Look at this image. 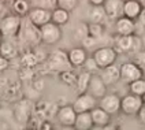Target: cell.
<instances>
[{"mask_svg": "<svg viewBox=\"0 0 145 130\" xmlns=\"http://www.w3.org/2000/svg\"><path fill=\"white\" fill-rule=\"evenodd\" d=\"M121 80L125 84H131L136 80H140L144 77V73L141 70V67L136 63V62H126L121 65Z\"/></svg>", "mask_w": 145, "mask_h": 130, "instance_id": "8992f818", "label": "cell"}, {"mask_svg": "<svg viewBox=\"0 0 145 130\" xmlns=\"http://www.w3.org/2000/svg\"><path fill=\"white\" fill-rule=\"evenodd\" d=\"M142 104H144V99L133 93H127L123 97H121V111L129 116H137Z\"/></svg>", "mask_w": 145, "mask_h": 130, "instance_id": "6da1fadb", "label": "cell"}, {"mask_svg": "<svg viewBox=\"0 0 145 130\" xmlns=\"http://www.w3.org/2000/svg\"><path fill=\"white\" fill-rule=\"evenodd\" d=\"M97 106H99V100L95 96H92L90 93H88V92L80 93L77 96V99L74 100V103H72V107H74L77 114H80V112H90Z\"/></svg>", "mask_w": 145, "mask_h": 130, "instance_id": "52a82bcc", "label": "cell"}, {"mask_svg": "<svg viewBox=\"0 0 145 130\" xmlns=\"http://www.w3.org/2000/svg\"><path fill=\"white\" fill-rule=\"evenodd\" d=\"M142 99H144V103H145V95H144V96H142Z\"/></svg>", "mask_w": 145, "mask_h": 130, "instance_id": "7bdbcfd3", "label": "cell"}, {"mask_svg": "<svg viewBox=\"0 0 145 130\" xmlns=\"http://www.w3.org/2000/svg\"><path fill=\"white\" fill-rule=\"evenodd\" d=\"M95 127L93 121H92V115L90 112H80L77 114L75 118V123L72 129H78V130H92Z\"/></svg>", "mask_w": 145, "mask_h": 130, "instance_id": "d6986e66", "label": "cell"}, {"mask_svg": "<svg viewBox=\"0 0 145 130\" xmlns=\"http://www.w3.org/2000/svg\"><path fill=\"white\" fill-rule=\"evenodd\" d=\"M122 1H127V0H122Z\"/></svg>", "mask_w": 145, "mask_h": 130, "instance_id": "f6af8a7d", "label": "cell"}, {"mask_svg": "<svg viewBox=\"0 0 145 130\" xmlns=\"http://www.w3.org/2000/svg\"><path fill=\"white\" fill-rule=\"evenodd\" d=\"M74 130H78V129H74Z\"/></svg>", "mask_w": 145, "mask_h": 130, "instance_id": "bcb514c9", "label": "cell"}, {"mask_svg": "<svg viewBox=\"0 0 145 130\" xmlns=\"http://www.w3.org/2000/svg\"><path fill=\"white\" fill-rule=\"evenodd\" d=\"M123 3L125 1L122 0H105L103 7H104L107 18L116 21L121 16H123Z\"/></svg>", "mask_w": 145, "mask_h": 130, "instance_id": "4fadbf2b", "label": "cell"}, {"mask_svg": "<svg viewBox=\"0 0 145 130\" xmlns=\"http://www.w3.org/2000/svg\"><path fill=\"white\" fill-rule=\"evenodd\" d=\"M8 66H10V60H8L7 57H4L3 55H0V73L4 71V70H7Z\"/></svg>", "mask_w": 145, "mask_h": 130, "instance_id": "e575fe53", "label": "cell"}, {"mask_svg": "<svg viewBox=\"0 0 145 130\" xmlns=\"http://www.w3.org/2000/svg\"><path fill=\"white\" fill-rule=\"evenodd\" d=\"M70 21V12L66 11L63 8L57 7L52 11V16H51V22H54L57 26H63V25H67Z\"/></svg>", "mask_w": 145, "mask_h": 130, "instance_id": "44dd1931", "label": "cell"}, {"mask_svg": "<svg viewBox=\"0 0 145 130\" xmlns=\"http://www.w3.org/2000/svg\"><path fill=\"white\" fill-rule=\"evenodd\" d=\"M39 7L54 11L55 8H57V0H39Z\"/></svg>", "mask_w": 145, "mask_h": 130, "instance_id": "1f68e13d", "label": "cell"}, {"mask_svg": "<svg viewBox=\"0 0 145 130\" xmlns=\"http://www.w3.org/2000/svg\"><path fill=\"white\" fill-rule=\"evenodd\" d=\"M56 121L62 126L65 127H74L75 123V118H77V112L74 110V107L71 106H62L56 111Z\"/></svg>", "mask_w": 145, "mask_h": 130, "instance_id": "30bf717a", "label": "cell"}, {"mask_svg": "<svg viewBox=\"0 0 145 130\" xmlns=\"http://www.w3.org/2000/svg\"><path fill=\"white\" fill-rule=\"evenodd\" d=\"M26 130H37V129H26Z\"/></svg>", "mask_w": 145, "mask_h": 130, "instance_id": "ee69618b", "label": "cell"}, {"mask_svg": "<svg viewBox=\"0 0 145 130\" xmlns=\"http://www.w3.org/2000/svg\"><path fill=\"white\" fill-rule=\"evenodd\" d=\"M90 115H92V121H93V125L96 127H105L108 125H111V115L108 114L107 111H104L103 108L97 106L95 107L92 111H90Z\"/></svg>", "mask_w": 145, "mask_h": 130, "instance_id": "2e32d148", "label": "cell"}, {"mask_svg": "<svg viewBox=\"0 0 145 130\" xmlns=\"http://www.w3.org/2000/svg\"><path fill=\"white\" fill-rule=\"evenodd\" d=\"M12 8H14L16 15H19V16L26 15V14H29V11H30L29 3H27L26 0H15L14 4H12Z\"/></svg>", "mask_w": 145, "mask_h": 130, "instance_id": "d4e9b609", "label": "cell"}, {"mask_svg": "<svg viewBox=\"0 0 145 130\" xmlns=\"http://www.w3.org/2000/svg\"><path fill=\"white\" fill-rule=\"evenodd\" d=\"M51 16H52V11H48V10L41 7L30 8V11L27 14L29 21L37 27H41V26L47 25L48 22H51Z\"/></svg>", "mask_w": 145, "mask_h": 130, "instance_id": "8fae6325", "label": "cell"}, {"mask_svg": "<svg viewBox=\"0 0 145 130\" xmlns=\"http://www.w3.org/2000/svg\"><path fill=\"white\" fill-rule=\"evenodd\" d=\"M67 56L72 67H80V66H84L85 60L88 59V54L84 47H75L67 52Z\"/></svg>", "mask_w": 145, "mask_h": 130, "instance_id": "e0dca14e", "label": "cell"}, {"mask_svg": "<svg viewBox=\"0 0 145 130\" xmlns=\"http://www.w3.org/2000/svg\"><path fill=\"white\" fill-rule=\"evenodd\" d=\"M89 36H92L93 39H100L104 33V26L103 24H88Z\"/></svg>", "mask_w": 145, "mask_h": 130, "instance_id": "4316f807", "label": "cell"}, {"mask_svg": "<svg viewBox=\"0 0 145 130\" xmlns=\"http://www.w3.org/2000/svg\"><path fill=\"white\" fill-rule=\"evenodd\" d=\"M140 3H141V6H142V8H145V0H138Z\"/></svg>", "mask_w": 145, "mask_h": 130, "instance_id": "60d3db41", "label": "cell"}, {"mask_svg": "<svg viewBox=\"0 0 145 130\" xmlns=\"http://www.w3.org/2000/svg\"><path fill=\"white\" fill-rule=\"evenodd\" d=\"M3 42V34H1V32H0V44Z\"/></svg>", "mask_w": 145, "mask_h": 130, "instance_id": "b9f144b4", "label": "cell"}, {"mask_svg": "<svg viewBox=\"0 0 145 130\" xmlns=\"http://www.w3.org/2000/svg\"><path fill=\"white\" fill-rule=\"evenodd\" d=\"M136 21L130 19L127 16H121L115 21V30L118 36H131L136 33Z\"/></svg>", "mask_w": 145, "mask_h": 130, "instance_id": "5bb4252c", "label": "cell"}, {"mask_svg": "<svg viewBox=\"0 0 145 130\" xmlns=\"http://www.w3.org/2000/svg\"><path fill=\"white\" fill-rule=\"evenodd\" d=\"M21 27H22V21H21V16L16 14L4 16L0 21V32L3 34V37H7V39L18 36V33L21 32Z\"/></svg>", "mask_w": 145, "mask_h": 130, "instance_id": "7a4b0ae2", "label": "cell"}, {"mask_svg": "<svg viewBox=\"0 0 145 130\" xmlns=\"http://www.w3.org/2000/svg\"><path fill=\"white\" fill-rule=\"evenodd\" d=\"M136 63L141 67V70L144 73V78H145V51H140V52L136 54Z\"/></svg>", "mask_w": 145, "mask_h": 130, "instance_id": "d6a6232c", "label": "cell"}, {"mask_svg": "<svg viewBox=\"0 0 145 130\" xmlns=\"http://www.w3.org/2000/svg\"><path fill=\"white\" fill-rule=\"evenodd\" d=\"M16 54H18L16 47L12 44V42H10V41H3V42L0 44V55H3L4 57H7L8 60L12 59V57H15Z\"/></svg>", "mask_w": 145, "mask_h": 130, "instance_id": "603a6c76", "label": "cell"}, {"mask_svg": "<svg viewBox=\"0 0 145 130\" xmlns=\"http://www.w3.org/2000/svg\"><path fill=\"white\" fill-rule=\"evenodd\" d=\"M95 42H96V39H93L92 36H88L86 39H84L82 40V44H84V48H90V47H93L95 45Z\"/></svg>", "mask_w": 145, "mask_h": 130, "instance_id": "836d02e7", "label": "cell"}, {"mask_svg": "<svg viewBox=\"0 0 145 130\" xmlns=\"http://www.w3.org/2000/svg\"><path fill=\"white\" fill-rule=\"evenodd\" d=\"M60 81L63 82L65 85H67V86H72L77 82V75L72 73L71 69L70 70H65V71L60 73Z\"/></svg>", "mask_w": 145, "mask_h": 130, "instance_id": "484cf974", "label": "cell"}, {"mask_svg": "<svg viewBox=\"0 0 145 130\" xmlns=\"http://www.w3.org/2000/svg\"><path fill=\"white\" fill-rule=\"evenodd\" d=\"M99 107L110 115L118 114L121 111V97L115 93H107L101 99H99Z\"/></svg>", "mask_w": 145, "mask_h": 130, "instance_id": "9c48e42d", "label": "cell"}, {"mask_svg": "<svg viewBox=\"0 0 145 130\" xmlns=\"http://www.w3.org/2000/svg\"><path fill=\"white\" fill-rule=\"evenodd\" d=\"M92 57L95 59V62L97 63L99 69H104L108 66L114 65L116 62V57H118V52L115 51V48L112 47H101V48H97Z\"/></svg>", "mask_w": 145, "mask_h": 130, "instance_id": "3957f363", "label": "cell"}, {"mask_svg": "<svg viewBox=\"0 0 145 130\" xmlns=\"http://www.w3.org/2000/svg\"><path fill=\"white\" fill-rule=\"evenodd\" d=\"M100 77L103 78V81L105 82V85H114L121 80V69L118 66H115V63L108 67H104L100 70Z\"/></svg>", "mask_w": 145, "mask_h": 130, "instance_id": "9a60e30c", "label": "cell"}, {"mask_svg": "<svg viewBox=\"0 0 145 130\" xmlns=\"http://www.w3.org/2000/svg\"><path fill=\"white\" fill-rule=\"evenodd\" d=\"M107 18L103 6H92L88 12L89 24H103Z\"/></svg>", "mask_w": 145, "mask_h": 130, "instance_id": "ffe728a7", "label": "cell"}, {"mask_svg": "<svg viewBox=\"0 0 145 130\" xmlns=\"http://www.w3.org/2000/svg\"><path fill=\"white\" fill-rule=\"evenodd\" d=\"M142 11V6L138 0H127L123 3V16H127L130 19L136 21Z\"/></svg>", "mask_w": 145, "mask_h": 130, "instance_id": "ac0fdd59", "label": "cell"}, {"mask_svg": "<svg viewBox=\"0 0 145 130\" xmlns=\"http://www.w3.org/2000/svg\"><path fill=\"white\" fill-rule=\"evenodd\" d=\"M48 65L51 69H55V70H60L65 71V70H70L72 66L69 62V56H67V52L62 51V49H56L51 54L48 60Z\"/></svg>", "mask_w": 145, "mask_h": 130, "instance_id": "ba28073f", "label": "cell"}, {"mask_svg": "<svg viewBox=\"0 0 145 130\" xmlns=\"http://www.w3.org/2000/svg\"><path fill=\"white\" fill-rule=\"evenodd\" d=\"M90 77H92V74L88 73V71H85V70L77 75V82H75V86H77L78 93H85V92L88 90Z\"/></svg>", "mask_w": 145, "mask_h": 130, "instance_id": "7402d4cb", "label": "cell"}, {"mask_svg": "<svg viewBox=\"0 0 145 130\" xmlns=\"http://www.w3.org/2000/svg\"><path fill=\"white\" fill-rule=\"evenodd\" d=\"M140 39L136 34L131 36H118L115 51L122 54H137L140 52Z\"/></svg>", "mask_w": 145, "mask_h": 130, "instance_id": "277c9868", "label": "cell"}, {"mask_svg": "<svg viewBox=\"0 0 145 130\" xmlns=\"http://www.w3.org/2000/svg\"><path fill=\"white\" fill-rule=\"evenodd\" d=\"M84 69H85V71H88V73H90V74H97V71L100 70L99 66H97V63L95 62V59H93L92 56L88 57V59L85 60Z\"/></svg>", "mask_w": 145, "mask_h": 130, "instance_id": "4dcf8cb0", "label": "cell"}, {"mask_svg": "<svg viewBox=\"0 0 145 130\" xmlns=\"http://www.w3.org/2000/svg\"><path fill=\"white\" fill-rule=\"evenodd\" d=\"M37 130H54V127H52V123L49 122V121H47V119H42Z\"/></svg>", "mask_w": 145, "mask_h": 130, "instance_id": "d590c367", "label": "cell"}, {"mask_svg": "<svg viewBox=\"0 0 145 130\" xmlns=\"http://www.w3.org/2000/svg\"><path fill=\"white\" fill-rule=\"evenodd\" d=\"M88 36H89L88 24H81L74 29V39H77V40L82 41L84 39H86Z\"/></svg>", "mask_w": 145, "mask_h": 130, "instance_id": "83f0119b", "label": "cell"}, {"mask_svg": "<svg viewBox=\"0 0 145 130\" xmlns=\"http://www.w3.org/2000/svg\"><path fill=\"white\" fill-rule=\"evenodd\" d=\"M105 0H89L90 6H103Z\"/></svg>", "mask_w": 145, "mask_h": 130, "instance_id": "f35d334b", "label": "cell"}, {"mask_svg": "<svg viewBox=\"0 0 145 130\" xmlns=\"http://www.w3.org/2000/svg\"><path fill=\"white\" fill-rule=\"evenodd\" d=\"M138 22H140V24L145 27V8H142L141 14H140V16H138Z\"/></svg>", "mask_w": 145, "mask_h": 130, "instance_id": "74e56055", "label": "cell"}, {"mask_svg": "<svg viewBox=\"0 0 145 130\" xmlns=\"http://www.w3.org/2000/svg\"><path fill=\"white\" fill-rule=\"evenodd\" d=\"M129 90L130 93L133 95H137V96H144L145 95V78H140V80H136L131 84H129Z\"/></svg>", "mask_w": 145, "mask_h": 130, "instance_id": "cb8c5ba5", "label": "cell"}, {"mask_svg": "<svg viewBox=\"0 0 145 130\" xmlns=\"http://www.w3.org/2000/svg\"><path fill=\"white\" fill-rule=\"evenodd\" d=\"M137 119H138V122L141 123V125H144L145 126V103L142 104L141 110H140V112L137 114Z\"/></svg>", "mask_w": 145, "mask_h": 130, "instance_id": "8d00e7d4", "label": "cell"}, {"mask_svg": "<svg viewBox=\"0 0 145 130\" xmlns=\"http://www.w3.org/2000/svg\"><path fill=\"white\" fill-rule=\"evenodd\" d=\"M40 37H41V42H44L47 45L56 44L62 39L60 26L55 25L54 22H48L47 25L40 27Z\"/></svg>", "mask_w": 145, "mask_h": 130, "instance_id": "5b68a950", "label": "cell"}, {"mask_svg": "<svg viewBox=\"0 0 145 130\" xmlns=\"http://www.w3.org/2000/svg\"><path fill=\"white\" fill-rule=\"evenodd\" d=\"M78 6V0H57V7L63 8L66 11H72Z\"/></svg>", "mask_w": 145, "mask_h": 130, "instance_id": "f1b7e54d", "label": "cell"}, {"mask_svg": "<svg viewBox=\"0 0 145 130\" xmlns=\"http://www.w3.org/2000/svg\"><path fill=\"white\" fill-rule=\"evenodd\" d=\"M86 92L90 93L92 96H95L97 100L101 99L104 95H107V85L103 81V78L100 77V74H92Z\"/></svg>", "mask_w": 145, "mask_h": 130, "instance_id": "7c38bea8", "label": "cell"}, {"mask_svg": "<svg viewBox=\"0 0 145 130\" xmlns=\"http://www.w3.org/2000/svg\"><path fill=\"white\" fill-rule=\"evenodd\" d=\"M22 65L26 67V69H32L33 66L37 65V57L34 54L29 52V54H25L22 56Z\"/></svg>", "mask_w": 145, "mask_h": 130, "instance_id": "f546056e", "label": "cell"}, {"mask_svg": "<svg viewBox=\"0 0 145 130\" xmlns=\"http://www.w3.org/2000/svg\"><path fill=\"white\" fill-rule=\"evenodd\" d=\"M103 130H114V127H111V126L108 125V126H105V127H103Z\"/></svg>", "mask_w": 145, "mask_h": 130, "instance_id": "ab89813d", "label": "cell"}, {"mask_svg": "<svg viewBox=\"0 0 145 130\" xmlns=\"http://www.w3.org/2000/svg\"><path fill=\"white\" fill-rule=\"evenodd\" d=\"M54 130H55V129H54Z\"/></svg>", "mask_w": 145, "mask_h": 130, "instance_id": "7dc6e473", "label": "cell"}]
</instances>
